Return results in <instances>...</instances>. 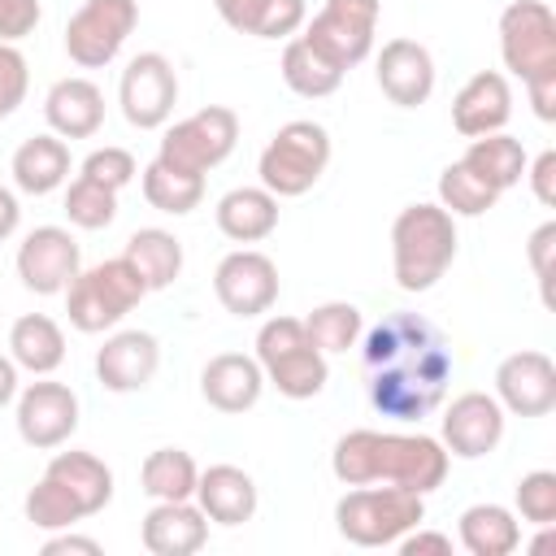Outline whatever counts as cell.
Listing matches in <instances>:
<instances>
[{
    "label": "cell",
    "mask_w": 556,
    "mask_h": 556,
    "mask_svg": "<svg viewBox=\"0 0 556 556\" xmlns=\"http://www.w3.org/2000/svg\"><path fill=\"white\" fill-rule=\"evenodd\" d=\"M508 117H513V91L500 70H478L452 100V126L465 139L495 135V130H504Z\"/></svg>",
    "instance_id": "cell-19"
},
{
    "label": "cell",
    "mask_w": 556,
    "mask_h": 556,
    "mask_svg": "<svg viewBox=\"0 0 556 556\" xmlns=\"http://www.w3.org/2000/svg\"><path fill=\"white\" fill-rule=\"evenodd\" d=\"M495 400L517 417H543L556 408V365L547 352H513L495 369Z\"/></svg>",
    "instance_id": "cell-16"
},
{
    "label": "cell",
    "mask_w": 556,
    "mask_h": 556,
    "mask_svg": "<svg viewBox=\"0 0 556 556\" xmlns=\"http://www.w3.org/2000/svg\"><path fill=\"white\" fill-rule=\"evenodd\" d=\"M504 439V408L495 395L486 391H465L447 404L443 413V447L460 460H478L486 452H495V443Z\"/></svg>",
    "instance_id": "cell-17"
},
{
    "label": "cell",
    "mask_w": 556,
    "mask_h": 556,
    "mask_svg": "<svg viewBox=\"0 0 556 556\" xmlns=\"http://www.w3.org/2000/svg\"><path fill=\"white\" fill-rule=\"evenodd\" d=\"M26 87H30L26 56L13 43H0V117H9L26 100Z\"/></svg>",
    "instance_id": "cell-42"
},
{
    "label": "cell",
    "mask_w": 556,
    "mask_h": 556,
    "mask_svg": "<svg viewBox=\"0 0 556 556\" xmlns=\"http://www.w3.org/2000/svg\"><path fill=\"white\" fill-rule=\"evenodd\" d=\"M9 352L30 374H52L65 361V334L48 313H22L9 330Z\"/></svg>",
    "instance_id": "cell-30"
},
{
    "label": "cell",
    "mask_w": 556,
    "mask_h": 556,
    "mask_svg": "<svg viewBox=\"0 0 556 556\" xmlns=\"http://www.w3.org/2000/svg\"><path fill=\"white\" fill-rule=\"evenodd\" d=\"M43 473L78 504L83 517H96L113 500V469L96 452H74V447L70 452H56Z\"/></svg>",
    "instance_id": "cell-25"
},
{
    "label": "cell",
    "mask_w": 556,
    "mask_h": 556,
    "mask_svg": "<svg viewBox=\"0 0 556 556\" xmlns=\"http://www.w3.org/2000/svg\"><path fill=\"white\" fill-rule=\"evenodd\" d=\"M486 187H495V191H508V187H517L521 182V174H526V148L513 139V135H504V130H495V135H478V139H469V148H465V156H460Z\"/></svg>",
    "instance_id": "cell-31"
},
{
    "label": "cell",
    "mask_w": 556,
    "mask_h": 556,
    "mask_svg": "<svg viewBox=\"0 0 556 556\" xmlns=\"http://www.w3.org/2000/svg\"><path fill=\"white\" fill-rule=\"evenodd\" d=\"M552 248H556V222H543L534 235H530V265H534V278L543 287V300L552 304V291H547V274H552Z\"/></svg>",
    "instance_id": "cell-44"
},
{
    "label": "cell",
    "mask_w": 556,
    "mask_h": 556,
    "mask_svg": "<svg viewBox=\"0 0 556 556\" xmlns=\"http://www.w3.org/2000/svg\"><path fill=\"white\" fill-rule=\"evenodd\" d=\"M278 226V195L265 187H235L217 200V230L235 243H261Z\"/></svg>",
    "instance_id": "cell-26"
},
{
    "label": "cell",
    "mask_w": 556,
    "mask_h": 556,
    "mask_svg": "<svg viewBox=\"0 0 556 556\" xmlns=\"http://www.w3.org/2000/svg\"><path fill=\"white\" fill-rule=\"evenodd\" d=\"M378 13L382 4L378 0H326L321 13L308 22L304 39L326 56L334 61L343 74L352 65H361L374 48V30H378Z\"/></svg>",
    "instance_id": "cell-10"
},
{
    "label": "cell",
    "mask_w": 556,
    "mask_h": 556,
    "mask_svg": "<svg viewBox=\"0 0 556 556\" xmlns=\"http://www.w3.org/2000/svg\"><path fill=\"white\" fill-rule=\"evenodd\" d=\"M400 291H430L456 256V222L443 204H408L391 226Z\"/></svg>",
    "instance_id": "cell-3"
},
{
    "label": "cell",
    "mask_w": 556,
    "mask_h": 556,
    "mask_svg": "<svg viewBox=\"0 0 556 556\" xmlns=\"http://www.w3.org/2000/svg\"><path fill=\"white\" fill-rule=\"evenodd\" d=\"M304 334L313 339L317 352H348V348H356V339H361V308L348 304V300L317 304V308L304 317Z\"/></svg>",
    "instance_id": "cell-36"
},
{
    "label": "cell",
    "mask_w": 556,
    "mask_h": 556,
    "mask_svg": "<svg viewBox=\"0 0 556 556\" xmlns=\"http://www.w3.org/2000/svg\"><path fill=\"white\" fill-rule=\"evenodd\" d=\"M65 217L74 226H83V230H104L117 217V191L78 174L70 182V191H65Z\"/></svg>",
    "instance_id": "cell-38"
},
{
    "label": "cell",
    "mask_w": 556,
    "mask_h": 556,
    "mask_svg": "<svg viewBox=\"0 0 556 556\" xmlns=\"http://www.w3.org/2000/svg\"><path fill=\"white\" fill-rule=\"evenodd\" d=\"M139 22V0H87L65 22V52L83 70L109 65Z\"/></svg>",
    "instance_id": "cell-9"
},
{
    "label": "cell",
    "mask_w": 556,
    "mask_h": 556,
    "mask_svg": "<svg viewBox=\"0 0 556 556\" xmlns=\"http://www.w3.org/2000/svg\"><path fill=\"white\" fill-rule=\"evenodd\" d=\"M195 478H200V469L182 447H156V452H148V460L139 469V482L152 500H191Z\"/></svg>",
    "instance_id": "cell-35"
},
{
    "label": "cell",
    "mask_w": 556,
    "mask_h": 556,
    "mask_svg": "<svg viewBox=\"0 0 556 556\" xmlns=\"http://www.w3.org/2000/svg\"><path fill=\"white\" fill-rule=\"evenodd\" d=\"M74 430H78V395L65 382L43 378V382H30L17 395V434H22V443L48 452V447H61Z\"/></svg>",
    "instance_id": "cell-14"
},
{
    "label": "cell",
    "mask_w": 556,
    "mask_h": 556,
    "mask_svg": "<svg viewBox=\"0 0 556 556\" xmlns=\"http://www.w3.org/2000/svg\"><path fill=\"white\" fill-rule=\"evenodd\" d=\"M365 369H369L374 408L395 421H417L443 400L452 378V356L443 334L426 317L395 313L369 330Z\"/></svg>",
    "instance_id": "cell-1"
},
{
    "label": "cell",
    "mask_w": 556,
    "mask_h": 556,
    "mask_svg": "<svg viewBox=\"0 0 556 556\" xmlns=\"http://www.w3.org/2000/svg\"><path fill=\"white\" fill-rule=\"evenodd\" d=\"M43 117L61 139H91L104 126V91L91 78H61L48 87Z\"/></svg>",
    "instance_id": "cell-23"
},
{
    "label": "cell",
    "mask_w": 556,
    "mask_h": 556,
    "mask_svg": "<svg viewBox=\"0 0 556 556\" xmlns=\"http://www.w3.org/2000/svg\"><path fill=\"white\" fill-rule=\"evenodd\" d=\"M265 391V374L261 361L243 356V352H222L200 369V395L217 408V413H248Z\"/></svg>",
    "instance_id": "cell-22"
},
{
    "label": "cell",
    "mask_w": 556,
    "mask_h": 556,
    "mask_svg": "<svg viewBox=\"0 0 556 556\" xmlns=\"http://www.w3.org/2000/svg\"><path fill=\"white\" fill-rule=\"evenodd\" d=\"M143 295H148V287L135 274V265L126 256H113V261H100V265L74 274V282L65 287V313H70L74 330L100 334V330L117 326Z\"/></svg>",
    "instance_id": "cell-5"
},
{
    "label": "cell",
    "mask_w": 556,
    "mask_h": 556,
    "mask_svg": "<svg viewBox=\"0 0 556 556\" xmlns=\"http://www.w3.org/2000/svg\"><path fill=\"white\" fill-rule=\"evenodd\" d=\"M143 200L161 213L182 217L204 200V174H187V169H174L165 161H152L143 169Z\"/></svg>",
    "instance_id": "cell-34"
},
{
    "label": "cell",
    "mask_w": 556,
    "mask_h": 556,
    "mask_svg": "<svg viewBox=\"0 0 556 556\" xmlns=\"http://www.w3.org/2000/svg\"><path fill=\"white\" fill-rule=\"evenodd\" d=\"M500 52L504 65L526 83L543 70H556V17L543 0H513L500 13Z\"/></svg>",
    "instance_id": "cell-11"
},
{
    "label": "cell",
    "mask_w": 556,
    "mask_h": 556,
    "mask_svg": "<svg viewBox=\"0 0 556 556\" xmlns=\"http://www.w3.org/2000/svg\"><path fill=\"white\" fill-rule=\"evenodd\" d=\"M135 174H139V165H135V156H130L126 148H96V152L83 161V178L104 182V187H113V191H122Z\"/></svg>",
    "instance_id": "cell-41"
},
{
    "label": "cell",
    "mask_w": 556,
    "mask_h": 556,
    "mask_svg": "<svg viewBox=\"0 0 556 556\" xmlns=\"http://www.w3.org/2000/svg\"><path fill=\"white\" fill-rule=\"evenodd\" d=\"M339 534L356 547H387L426 521V500L404 486H356L334 504Z\"/></svg>",
    "instance_id": "cell-4"
},
{
    "label": "cell",
    "mask_w": 556,
    "mask_h": 556,
    "mask_svg": "<svg viewBox=\"0 0 556 556\" xmlns=\"http://www.w3.org/2000/svg\"><path fill=\"white\" fill-rule=\"evenodd\" d=\"M22 222V208H17V195L9 187H0V239H9Z\"/></svg>",
    "instance_id": "cell-49"
},
{
    "label": "cell",
    "mask_w": 556,
    "mask_h": 556,
    "mask_svg": "<svg viewBox=\"0 0 556 556\" xmlns=\"http://www.w3.org/2000/svg\"><path fill=\"white\" fill-rule=\"evenodd\" d=\"M208 543V517L191 500H156L143 517V547L152 556H191Z\"/></svg>",
    "instance_id": "cell-21"
},
{
    "label": "cell",
    "mask_w": 556,
    "mask_h": 556,
    "mask_svg": "<svg viewBox=\"0 0 556 556\" xmlns=\"http://www.w3.org/2000/svg\"><path fill=\"white\" fill-rule=\"evenodd\" d=\"M530 169V187H534V195H539V204H556V152H543L534 165H526Z\"/></svg>",
    "instance_id": "cell-47"
},
{
    "label": "cell",
    "mask_w": 556,
    "mask_h": 556,
    "mask_svg": "<svg viewBox=\"0 0 556 556\" xmlns=\"http://www.w3.org/2000/svg\"><path fill=\"white\" fill-rule=\"evenodd\" d=\"M256 361H261L265 382H274L287 400H313L330 378L326 352L313 348V339L304 334V321L295 317H269L261 326Z\"/></svg>",
    "instance_id": "cell-6"
},
{
    "label": "cell",
    "mask_w": 556,
    "mask_h": 556,
    "mask_svg": "<svg viewBox=\"0 0 556 556\" xmlns=\"http://www.w3.org/2000/svg\"><path fill=\"white\" fill-rule=\"evenodd\" d=\"M122 256L135 265V274L143 278L148 291H161V287H169V282L182 274V243H178L169 230H161V226L135 230V235L126 239Z\"/></svg>",
    "instance_id": "cell-29"
},
{
    "label": "cell",
    "mask_w": 556,
    "mask_h": 556,
    "mask_svg": "<svg viewBox=\"0 0 556 556\" xmlns=\"http://www.w3.org/2000/svg\"><path fill=\"white\" fill-rule=\"evenodd\" d=\"M517 513L534 526L556 521V473L552 469H534L517 482Z\"/></svg>",
    "instance_id": "cell-40"
},
{
    "label": "cell",
    "mask_w": 556,
    "mask_h": 556,
    "mask_svg": "<svg viewBox=\"0 0 556 556\" xmlns=\"http://www.w3.org/2000/svg\"><path fill=\"white\" fill-rule=\"evenodd\" d=\"M39 26V0H0V43H17Z\"/></svg>",
    "instance_id": "cell-43"
},
{
    "label": "cell",
    "mask_w": 556,
    "mask_h": 556,
    "mask_svg": "<svg viewBox=\"0 0 556 556\" xmlns=\"http://www.w3.org/2000/svg\"><path fill=\"white\" fill-rule=\"evenodd\" d=\"M156 365H161V348H156V339L148 330H117L96 352V378L109 391H139V387H148Z\"/></svg>",
    "instance_id": "cell-20"
},
{
    "label": "cell",
    "mask_w": 556,
    "mask_h": 556,
    "mask_svg": "<svg viewBox=\"0 0 556 556\" xmlns=\"http://www.w3.org/2000/svg\"><path fill=\"white\" fill-rule=\"evenodd\" d=\"M17 395V361L13 356H0V408Z\"/></svg>",
    "instance_id": "cell-50"
},
{
    "label": "cell",
    "mask_w": 556,
    "mask_h": 556,
    "mask_svg": "<svg viewBox=\"0 0 556 556\" xmlns=\"http://www.w3.org/2000/svg\"><path fill=\"white\" fill-rule=\"evenodd\" d=\"M378 87L391 104L417 109L434 91V56L417 39H387L378 52Z\"/></svg>",
    "instance_id": "cell-18"
},
{
    "label": "cell",
    "mask_w": 556,
    "mask_h": 556,
    "mask_svg": "<svg viewBox=\"0 0 556 556\" xmlns=\"http://www.w3.org/2000/svg\"><path fill=\"white\" fill-rule=\"evenodd\" d=\"M235 139H239L235 109L208 104V109H200V113H191V117H182L165 130L156 161H165L174 169H187V174H208L213 165H222L235 152Z\"/></svg>",
    "instance_id": "cell-8"
},
{
    "label": "cell",
    "mask_w": 556,
    "mask_h": 556,
    "mask_svg": "<svg viewBox=\"0 0 556 556\" xmlns=\"http://www.w3.org/2000/svg\"><path fill=\"white\" fill-rule=\"evenodd\" d=\"M330 469L343 486H404V491H434L447 478V447L430 434H382V430H348L334 443Z\"/></svg>",
    "instance_id": "cell-2"
},
{
    "label": "cell",
    "mask_w": 556,
    "mask_h": 556,
    "mask_svg": "<svg viewBox=\"0 0 556 556\" xmlns=\"http://www.w3.org/2000/svg\"><path fill=\"white\" fill-rule=\"evenodd\" d=\"M213 291H217V300H222L226 313H235V317H261L278 300V265L265 252L239 248V252H230V256L217 261Z\"/></svg>",
    "instance_id": "cell-13"
},
{
    "label": "cell",
    "mask_w": 556,
    "mask_h": 556,
    "mask_svg": "<svg viewBox=\"0 0 556 556\" xmlns=\"http://www.w3.org/2000/svg\"><path fill=\"white\" fill-rule=\"evenodd\" d=\"M495 200H500V191L486 187L465 161H452V165L439 174V204H443L452 217H478V213H486Z\"/></svg>",
    "instance_id": "cell-37"
},
{
    "label": "cell",
    "mask_w": 556,
    "mask_h": 556,
    "mask_svg": "<svg viewBox=\"0 0 556 556\" xmlns=\"http://www.w3.org/2000/svg\"><path fill=\"white\" fill-rule=\"evenodd\" d=\"M460 543L473 556H508L521 543V526L504 504H473L460 513Z\"/></svg>",
    "instance_id": "cell-32"
},
{
    "label": "cell",
    "mask_w": 556,
    "mask_h": 556,
    "mask_svg": "<svg viewBox=\"0 0 556 556\" xmlns=\"http://www.w3.org/2000/svg\"><path fill=\"white\" fill-rule=\"evenodd\" d=\"M526 91H530L534 113H539L543 122H552V117H556V70H543V74L526 78Z\"/></svg>",
    "instance_id": "cell-46"
},
{
    "label": "cell",
    "mask_w": 556,
    "mask_h": 556,
    "mask_svg": "<svg viewBox=\"0 0 556 556\" xmlns=\"http://www.w3.org/2000/svg\"><path fill=\"white\" fill-rule=\"evenodd\" d=\"M56 552H83V556H100V543L87 539V534H56L43 543V556H56Z\"/></svg>",
    "instance_id": "cell-48"
},
{
    "label": "cell",
    "mask_w": 556,
    "mask_h": 556,
    "mask_svg": "<svg viewBox=\"0 0 556 556\" xmlns=\"http://www.w3.org/2000/svg\"><path fill=\"white\" fill-rule=\"evenodd\" d=\"M195 504L217 526H243L256 513V482L239 465H208L195 478Z\"/></svg>",
    "instance_id": "cell-24"
},
{
    "label": "cell",
    "mask_w": 556,
    "mask_h": 556,
    "mask_svg": "<svg viewBox=\"0 0 556 556\" xmlns=\"http://www.w3.org/2000/svg\"><path fill=\"white\" fill-rule=\"evenodd\" d=\"M226 26L256 39H287L304 26V0H213Z\"/></svg>",
    "instance_id": "cell-27"
},
{
    "label": "cell",
    "mask_w": 556,
    "mask_h": 556,
    "mask_svg": "<svg viewBox=\"0 0 556 556\" xmlns=\"http://www.w3.org/2000/svg\"><path fill=\"white\" fill-rule=\"evenodd\" d=\"M70 178V148L61 135H35L13 152V182L26 195H48Z\"/></svg>",
    "instance_id": "cell-28"
},
{
    "label": "cell",
    "mask_w": 556,
    "mask_h": 556,
    "mask_svg": "<svg viewBox=\"0 0 556 556\" xmlns=\"http://www.w3.org/2000/svg\"><path fill=\"white\" fill-rule=\"evenodd\" d=\"M395 547H400L404 556H426V552H434V556H452V539L439 534V530H421V526H413L408 534H400Z\"/></svg>",
    "instance_id": "cell-45"
},
{
    "label": "cell",
    "mask_w": 556,
    "mask_h": 556,
    "mask_svg": "<svg viewBox=\"0 0 556 556\" xmlns=\"http://www.w3.org/2000/svg\"><path fill=\"white\" fill-rule=\"evenodd\" d=\"M330 161V135L317 122H287L261 152V187L269 195H304Z\"/></svg>",
    "instance_id": "cell-7"
},
{
    "label": "cell",
    "mask_w": 556,
    "mask_h": 556,
    "mask_svg": "<svg viewBox=\"0 0 556 556\" xmlns=\"http://www.w3.org/2000/svg\"><path fill=\"white\" fill-rule=\"evenodd\" d=\"M78 274V243L65 226H35L17 248V278L35 295H56Z\"/></svg>",
    "instance_id": "cell-15"
},
{
    "label": "cell",
    "mask_w": 556,
    "mask_h": 556,
    "mask_svg": "<svg viewBox=\"0 0 556 556\" xmlns=\"http://www.w3.org/2000/svg\"><path fill=\"white\" fill-rule=\"evenodd\" d=\"M122 113L130 126L139 130H156L169 122L174 104H178V74L161 52H139L126 70H122V87H117Z\"/></svg>",
    "instance_id": "cell-12"
},
{
    "label": "cell",
    "mask_w": 556,
    "mask_h": 556,
    "mask_svg": "<svg viewBox=\"0 0 556 556\" xmlns=\"http://www.w3.org/2000/svg\"><path fill=\"white\" fill-rule=\"evenodd\" d=\"M26 521L39 526V530H65V526L83 521V513H78V504L43 473V478L30 486V495H26Z\"/></svg>",
    "instance_id": "cell-39"
},
{
    "label": "cell",
    "mask_w": 556,
    "mask_h": 556,
    "mask_svg": "<svg viewBox=\"0 0 556 556\" xmlns=\"http://www.w3.org/2000/svg\"><path fill=\"white\" fill-rule=\"evenodd\" d=\"M278 70H282V83L304 100H321V96L339 91V83H343V70L334 61H326L304 35L282 48V65Z\"/></svg>",
    "instance_id": "cell-33"
}]
</instances>
